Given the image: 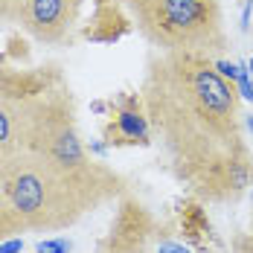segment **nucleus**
I'll use <instances>...</instances> for the list:
<instances>
[{"mask_svg":"<svg viewBox=\"0 0 253 253\" xmlns=\"http://www.w3.org/2000/svg\"><path fill=\"white\" fill-rule=\"evenodd\" d=\"M140 99L180 177L195 180L236 157H248L242 96L207 52H157L149 61Z\"/></svg>","mask_w":253,"mask_h":253,"instance_id":"1","label":"nucleus"},{"mask_svg":"<svg viewBox=\"0 0 253 253\" xmlns=\"http://www.w3.org/2000/svg\"><path fill=\"white\" fill-rule=\"evenodd\" d=\"M0 192L24 221V230L55 233L73 227L82 215L120 195L123 180L96 160L64 169L21 149L0 160Z\"/></svg>","mask_w":253,"mask_h":253,"instance_id":"2","label":"nucleus"},{"mask_svg":"<svg viewBox=\"0 0 253 253\" xmlns=\"http://www.w3.org/2000/svg\"><path fill=\"white\" fill-rule=\"evenodd\" d=\"M137 29L160 52H218L224 47L218 0H126Z\"/></svg>","mask_w":253,"mask_h":253,"instance_id":"3","label":"nucleus"},{"mask_svg":"<svg viewBox=\"0 0 253 253\" xmlns=\"http://www.w3.org/2000/svg\"><path fill=\"white\" fill-rule=\"evenodd\" d=\"M18 102L26 152L41 154L44 160L64 169H79L93 160L79 140L73 99L64 87L41 90L38 96H18Z\"/></svg>","mask_w":253,"mask_h":253,"instance_id":"4","label":"nucleus"},{"mask_svg":"<svg viewBox=\"0 0 253 253\" xmlns=\"http://www.w3.org/2000/svg\"><path fill=\"white\" fill-rule=\"evenodd\" d=\"M76 0H24L18 26L41 44H61L76 24Z\"/></svg>","mask_w":253,"mask_h":253,"instance_id":"5","label":"nucleus"},{"mask_svg":"<svg viewBox=\"0 0 253 253\" xmlns=\"http://www.w3.org/2000/svg\"><path fill=\"white\" fill-rule=\"evenodd\" d=\"M154 236V218L140 201L120 204L108 236L99 242V253H146Z\"/></svg>","mask_w":253,"mask_h":253,"instance_id":"6","label":"nucleus"},{"mask_svg":"<svg viewBox=\"0 0 253 253\" xmlns=\"http://www.w3.org/2000/svg\"><path fill=\"white\" fill-rule=\"evenodd\" d=\"M251 177H253V163H251V154H248V157H236L224 166L195 177L192 183H195V192L204 201L224 204V201H236L251 186Z\"/></svg>","mask_w":253,"mask_h":253,"instance_id":"7","label":"nucleus"},{"mask_svg":"<svg viewBox=\"0 0 253 253\" xmlns=\"http://www.w3.org/2000/svg\"><path fill=\"white\" fill-rule=\"evenodd\" d=\"M24 149V134H21V102L18 96L6 93L0 87V160L12 157Z\"/></svg>","mask_w":253,"mask_h":253,"instance_id":"8","label":"nucleus"},{"mask_svg":"<svg viewBox=\"0 0 253 253\" xmlns=\"http://www.w3.org/2000/svg\"><path fill=\"white\" fill-rule=\"evenodd\" d=\"M149 134H152V126H149V117L134 111V108H126L117 114V123L108 128V143L114 146H123V143H149Z\"/></svg>","mask_w":253,"mask_h":253,"instance_id":"9","label":"nucleus"},{"mask_svg":"<svg viewBox=\"0 0 253 253\" xmlns=\"http://www.w3.org/2000/svg\"><path fill=\"white\" fill-rule=\"evenodd\" d=\"M18 233H24V221L18 218V212L9 207V201H6L3 192H0V242H3V239H12V236H18Z\"/></svg>","mask_w":253,"mask_h":253,"instance_id":"10","label":"nucleus"},{"mask_svg":"<svg viewBox=\"0 0 253 253\" xmlns=\"http://www.w3.org/2000/svg\"><path fill=\"white\" fill-rule=\"evenodd\" d=\"M70 251H73V242L70 239H61V236L44 239V242L35 245V253H70Z\"/></svg>","mask_w":253,"mask_h":253,"instance_id":"11","label":"nucleus"},{"mask_svg":"<svg viewBox=\"0 0 253 253\" xmlns=\"http://www.w3.org/2000/svg\"><path fill=\"white\" fill-rule=\"evenodd\" d=\"M21 9H24V0H0V24H15L18 26Z\"/></svg>","mask_w":253,"mask_h":253,"instance_id":"12","label":"nucleus"},{"mask_svg":"<svg viewBox=\"0 0 253 253\" xmlns=\"http://www.w3.org/2000/svg\"><path fill=\"white\" fill-rule=\"evenodd\" d=\"M212 64H215V70L227 79V82H233V84L239 82V64H233V61H212Z\"/></svg>","mask_w":253,"mask_h":253,"instance_id":"13","label":"nucleus"},{"mask_svg":"<svg viewBox=\"0 0 253 253\" xmlns=\"http://www.w3.org/2000/svg\"><path fill=\"white\" fill-rule=\"evenodd\" d=\"M21 251H24L21 236H12V239H3L0 242V253H21Z\"/></svg>","mask_w":253,"mask_h":253,"instance_id":"14","label":"nucleus"},{"mask_svg":"<svg viewBox=\"0 0 253 253\" xmlns=\"http://www.w3.org/2000/svg\"><path fill=\"white\" fill-rule=\"evenodd\" d=\"M157 253H189V248H183L177 242H160L157 245Z\"/></svg>","mask_w":253,"mask_h":253,"instance_id":"15","label":"nucleus"},{"mask_svg":"<svg viewBox=\"0 0 253 253\" xmlns=\"http://www.w3.org/2000/svg\"><path fill=\"white\" fill-rule=\"evenodd\" d=\"M251 15H253V0H245V9H242V32L251 29Z\"/></svg>","mask_w":253,"mask_h":253,"instance_id":"16","label":"nucleus"},{"mask_svg":"<svg viewBox=\"0 0 253 253\" xmlns=\"http://www.w3.org/2000/svg\"><path fill=\"white\" fill-rule=\"evenodd\" d=\"M236 253H253V236L251 239H239L236 242Z\"/></svg>","mask_w":253,"mask_h":253,"instance_id":"17","label":"nucleus"},{"mask_svg":"<svg viewBox=\"0 0 253 253\" xmlns=\"http://www.w3.org/2000/svg\"><path fill=\"white\" fill-rule=\"evenodd\" d=\"M245 128H248V131H253V117H248V120H245Z\"/></svg>","mask_w":253,"mask_h":253,"instance_id":"18","label":"nucleus"},{"mask_svg":"<svg viewBox=\"0 0 253 253\" xmlns=\"http://www.w3.org/2000/svg\"><path fill=\"white\" fill-rule=\"evenodd\" d=\"M248 70H251V76H253V58H251V61H248Z\"/></svg>","mask_w":253,"mask_h":253,"instance_id":"19","label":"nucleus"}]
</instances>
